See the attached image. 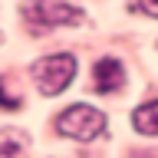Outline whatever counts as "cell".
<instances>
[{"mask_svg": "<svg viewBox=\"0 0 158 158\" xmlns=\"http://www.w3.org/2000/svg\"><path fill=\"white\" fill-rule=\"evenodd\" d=\"M27 20L36 30H49V27H63V23H79L82 13L76 7H69L66 0H33L27 7Z\"/></svg>", "mask_w": 158, "mask_h": 158, "instance_id": "cell-3", "label": "cell"}, {"mask_svg": "<svg viewBox=\"0 0 158 158\" xmlns=\"http://www.w3.org/2000/svg\"><path fill=\"white\" fill-rule=\"evenodd\" d=\"M0 106L3 109H20V99L7 92V79H0Z\"/></svg>", "mask_w": 158, "mask_h": 158, "instance_id": "cell-7", "label": "cell"}, {"mask_svg": "<svg viewBox=\"0 0 158 158\" xmlns=\"http://www.w3.org/2000/svg\"><path fill=\"white\" fill-rule=\"evenodd\" d=\"M30 76H33V82L40 86V92L59 96V92L73 82V76H76V56H73V53H53V56H43V59L33 63Z\"/></svg>", "mask_w": 158, "mask_h": 158, "instance_id": "cell-1", "label": "cell"}, {"mask_svg": "<svg viewBox=\"0 0 158 158\" xmlns=\"http://www.w3.org/2000/svg\"><path fill=\"white\" fill-rule=\"evenodd\" d=\"M30 148V138L20 128H0V158H23Z\"/></svg>", "mask_w": 158, "mask_h": 158, "instance_id": "cell-5", "label": "cell"}, {"mask_svg": "<svg viewBox=\"0 0 158 158\" xmlns=\"http://www.w3.org/2000/svg\"><path fill=\"white\" fill-rule=\"evenodd\" d=\"M138 7L145 10L148 17H158V0H138Z\"/></svg>", "mask_w": 158, "mask_h": 158, "instance_id": "cell-8", "label": "cell"}, {"mask_svg": "<svg viewBox=\"0 0 158 158\" xmlns=\"http://www.w3.org/2000/svg\"><path fill=\"white\" fill-rule=\"evenodd\" d=\"M132 125H135L142 135H158V102L138 106L135 115H132Z\"/></svg>", "mask_w": 158, "mask_h": 158, "instance_id": "cell-6", "label": "cell"}, {"mask_svg": "<svg viewBox=\"0 0 158 158\" xmlns=\"http://www.w3.org/2000/svg\"><path fill=\"white\" fill-rule=\"evenodd\" d=\"M92 76H96V89L99 92H118V89L125 86V69H122V63L112 59V56L99 59Z\"/></svg>", "mask_w": 158, "mask_h": 158, "instance_id": "cell-4", "label": "cell"}, {"mask_svg": "<svg viewBox=\"0 0 158 158\" xmlns=\"http://www.w3.org/2000/svg\"><path fill=\"white\" fill-rule=\"evenodd\" d=\"M56 128L66 138H76V142H92L96 135L106 132V115L92 106H69L63 115L56 118Z\"/></svg>", "mask_w": 158, "mask_h": 158, "instance_id": "cell-2", "label": "cell"}]
</instances>
